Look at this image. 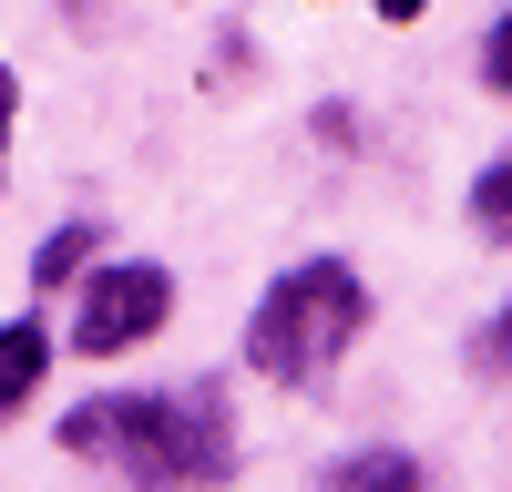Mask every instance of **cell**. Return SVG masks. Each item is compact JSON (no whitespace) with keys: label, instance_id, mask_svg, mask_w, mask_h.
<instances>
[{"label":"cell","instance_id":"cell-8","mask_svg":"<svg viewBox=\"0 0 512 492\" xmlns=\"http://www.w3.org/2000/svg\"><path fill=\"white\" fill-rule=\"evenodd\" d=\"M472 369H482V380H512V308H502V318H482V339H472Z\"/></svg>","mask_w":512,"mask_h":492},{"label":"cell","instance_id":"cell-5","mask_svg":"<svg viewBox=\"0 0 512 492\" xmlns=\"http://www.w3.org/2000/svg\"><path fill=\"white\" fill-rule=\"evenodd\" d=\"M328 492H431V482H420L410 451L379 441V451H349V462H328Z\"/></svg>","mask_w":512,"mask_h":492},{"label":"cell","instance_id":"cell-2","mask_svg":"<svg viewBox=\"0 0 512 492\" xmlns=\"http://www.w3.org/2000/svg\"><path fill=\"white\" fill-rule=\"evenodd\" d=\"M369 328V287L349 257H308V267H287L267 298H256L246 318V369L267 390H318L338 359H349V339Z\"/></svg>","mask_w":512,"mask_h":492},{"label":"cell","instance_id":"cell-11","mask_svg":"<svg viewBox=\"0 0 512 492\" xmlns=\"http://www.w3.org/2000/svg\"><path fill=\"white\" fill-rule=\"evenodd\" d=\"M420 11H431V0H379V21H420Z\"/></svg>","mask_w":512,"mask_h":492},{"label":"cell","instance_id":"cell-7","mask_svg":"<svg viewBox=\"0 0 512 492\" xmlns=\"http://www.w3.org/2000/svg\"><path fill=\"white\" fill-rule=\"evenodd\" d=\"M472 226L482 236H512V154L492 164V175H472Z\"/></svg>","mask_w":512,"mask_h":492},{"label":"cell","instance_id":"cell-9","mask_svg":"<svg viewBox=\"0 0 512 492\" xmlns=\"http://www.w3.org/2000/svg\"><path fill=\"white\" fill-rule=\"evenodd\" d=\"M482 82L512 103V11H502V21H492V41H482Z\"/></svg>","mask_w":512,"mask_h":492},{"label":"cell","instance_id":"cell-6","mask_svg":"<svg viewBox=\"0 0 512 492\" xmlns=\"http://www.w3.org/2000/svg\"><path fill=\"white\" fill-rule=\"evenodd\" d=\"M82 257H93V226H52V236H41V257H31V287L82 277Z\"/></svg>","mask_w":512,"mask_h":492},{"label":"cell","instance_id":"cell-3","mask_svg":"<svg viewBox=\"0 0 512 492\" xmlns=\"http://www.w3.org/2000/svg\"><path fill=\"white\" fill-rule=\"evenodd\" d=\"M164 318H175V277H164L154 257L93 267L82 277V308H72V349L82 359H123V349H144Z\"/></svg>","mask_w":512,"mask_h":492},{"label":"cell","instance_id":"cell-10","mask_svg":"<svg viewBox=\"0 0 512 492\" xmlns=\"http://www.w3.org/2000/svg\"><path fill=\"white\" fill-rule=\"evenodd\" d=\"M11 113H21V82H11V62H0V154H11Z\"/></svg>","mask_w":512,"mask_h":492},{"label":"cell","instance_id":"cell-4","mask_svg":"<svg viewBox=\"0 0 512 492\" xmlns=\"http://www.w3.org/2000/svg\"><path fill=\"white\" fill-rule=\"evenodd\" d=\"M41 369H52V328H41V318H11V328H0V421L41 390Z\"/></svg>","mask_w":512,"mask_h":492},{"label":"cell","instance_id":"cell-1","mask_svg":"<svg viewBox=\"0 0 512 492\" xmlns=\"http://www.w3.org/2000/svg\"><path fill=\"white\" fill-rule=\"evenodd\" d=\"M62 451L103 462L134 492H216L236 472V410L216 380L185 390H123V400H82L62 410Z\"/></svg>","mask_w":512,"mask_h":492}]
</instances>
